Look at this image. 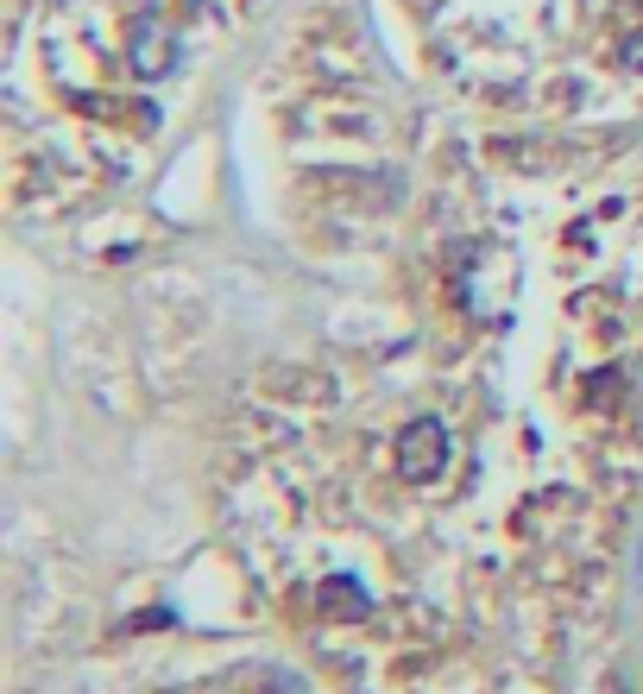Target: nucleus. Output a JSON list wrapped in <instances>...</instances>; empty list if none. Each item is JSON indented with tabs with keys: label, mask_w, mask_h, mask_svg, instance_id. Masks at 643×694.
I'll return each instance as SVG.
<instances>
[{
	"label": "nucleus",
	"mask_w": 643,
	"mask_h": 694,
	"mask_svg": "<svg viewBox=\"0 0 643 694\" xmlns=\"http://www.w3.org/2000/svg\"><path fill=\"white\" fill-rule=\"evenodd\" d=\"M441 462H448V430H441L436 417H416L404 442H398V467H404V480H436Z\"/></svg>",
	"instance_id": "obj_1"
}]
</instances>
